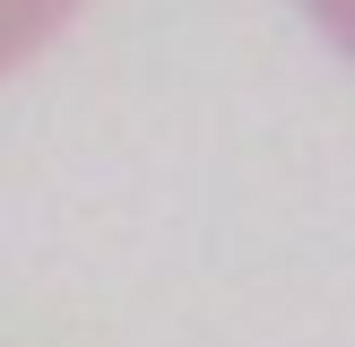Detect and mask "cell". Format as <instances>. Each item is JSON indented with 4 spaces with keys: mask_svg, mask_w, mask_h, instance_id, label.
<instances>
[{
    "mask_svg": "<svg viewBox=\"0 0 355 347\" xmlns=\"http://www.w3.org/2000/svg\"><path fill=\"white\" fill-rule=\"evenodd\" d=\"M304 9L329 26V44H338V52H355V0H304Z\"/></svg>",
    "mask_w": 355,
    "mask_h": 347,
    "instance_id": "7a4b0ae2",
    "label": "cell"
},
{
    "mask_svg": "<svg viewBox=\"0 0 355 347\" xmlns=\"http://www.w3.org/2000/svg\"><path fill=\"white\" fill-rule=\"evenodd\" d=\"M69 9H78V0H0V78H9L26 52H44L52 35L69 26Z\"/></svg>",
    "mask_w": 355,
    "mask_h": 347,
    "instance_id": "6da1fadb",
    "label": "cell"
}]
</instances>
